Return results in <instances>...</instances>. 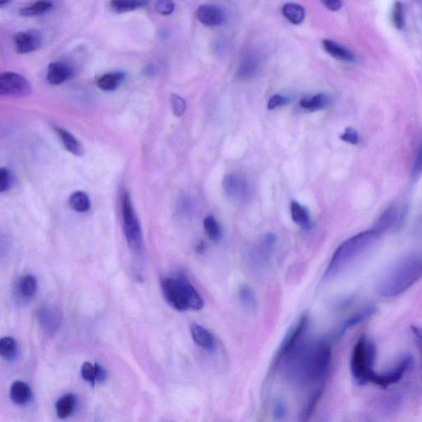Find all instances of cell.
<instances>
[{
	"instance_id": "obj_1",
	"label": "cell",
	"mask_w": 422,
	"mask_h": 422,
	"mask_svg": "<svg viewBox=\"0 0 422 422\" xmlns=\"http://www.w3.org/2000/svg\"><path fill=\"white\" fill-rule=\"evenodd\" d=\"M285 356H289L294 377L301 383L325 382L332 362V350L328 342H299Z\"/></svg>"
},
{
	"instance_id": "obj_2",
	"label": "cell",
	"mask_w": 422,
	"mask_h": 422,
	"mask_svg": "<svg viewBox=\"0 0 422 422\" xmlns=\"http://www.w3.org/2000/svg\"><path fill=\"white\" fill-rule=\"evenodd\" d=\"M422 278V255L402 258L390 267L378 284L381 296L392 298L405 292Z\"/></svg>"
},
{
	"instance_id": "obj_3",
	"label": "cell",
	"mask_w": 422,
	"mask_h": 422,
	"mask_svg": "<svg viewBox=\"0 0 422 422\" xmlns=\"http://www.w3.org/2000/svg\"><path fill=\"white\" fill-rule=\"evenodd\" d=\"M380 236L379 231L373 228L356 234L343 242L331 258L324 274V280L333 278L357 258L361 257L373 246Z\"/></svg>"
},
{
	"instance_id": "obj_4",
	"label": "cell",
	"mask_w": 422,
	"mask_h": 422,
	"mask_svg": "<svg viewBox=\"0 0 422 422\" xmlns=\"http://www.w3.org/2000/svg\"><path fill=\"white\" fill-rule=\"evenodd\" d=\"M161 288L166 302L176 311H199L205 306L201 294L183 275L165 276L161 280Z\"/></svg>"
},
{
	"instance_id": "obj_5",
	"label": "cell",
	"mask_w": 422,
	"mask_h": 422,
	"mask_svg": "<svg viewBox=\"0 0 422 422\" xmlns=\"http://www.w3.org/2000/svg\"><path fill=\"white\" fill-rule=\"evenodd\" d=\"M377 349L370 339L361 337L354 346L351 357V371L354 379L359 385L371 383L376 372L374 370Z\"/></svg>"
},
{
	"instance_id": "obj_6",
	"label": "cell",
	"mask_w": 422,
	"mask_h": 422,
	"mask_svg": "<svg viewBox=\"0 0 422 422\" xmlns=\"http://www.w3.org/2000/svg\"><path fill=\"white\" fill-rule=\"evenodd\" d=\"M121 213L127 243L134 252H140L143 246L142 231L130 194L126 192L122 196Z\"/></svg>"
},
{
	"instance_id": "obj_7",
	"label": "cell",
	"mask_w": 422,
	"mask_h": 422,
	"mask_svg": "<svg viewBox=\"0 0 422 422\" xmlns=\"http://www.w3.org/2000/svg\"><path fill=\"white\" fill-rule=\"evenodd\" d=\"M31 93V84L24 76L15 72H3L0 75L1 96L25 98Z\"/></svg>"
},
{
	"instance_id": "obj_8",
	"label": "cell",
	"mask_w": 422,
	"mask_h": 422,
	"mask_svg": "<svg viewBox=\"0 0 422 422\" xmlns=\"http://www.w3.org/2000/svg\"><path fill=\"white\" fill-rule=\"evenodd\" d=\"M222 186L227 197L234 202H245L250 195L248 181L243 176L234 172H230L225 176Z\"/></svg>"
},
{
	"instance_id": "obj_9",
	"label": "cell",
	"mask_w": 422,
	"mask_h": 422,
	"mask_svg": "<svg viewBox=\"0 0 422 422\" xmlns=\"http://www.w3.org/2000/svg\"><path fill=\"white\" fill-rule=\"evenodd\" d=\"M308 323V317L307 315H303L294 323L292 329L289 330L287 336H285L282 343H281L278 356L276 358V364H278L281 359L287 355V354L293 350V348L301 342L302 336L305 333Z\"/></svg>"
},
{
	"instance_id": "obj_10",
	"label": "cell",
	"mask_w": 422,
	"mask_h": 422,
	"mask_svg": "<svg viewBox=\"0 0 422 422\" xmlns=\"http://www.w3.org/2000/svg\"><path fill=\"white\" fill-rule=\"evenodd\" d=\"M414 364V359L410 355L403 356L393 369L382 374L375 373L371 383L379 387L386 389L391 385L399 382L405 375L408 369Z\"/></svg>"
},
{
	"instance_id": "obj_11",
	"label": "cell",
	"mask_w": 422,
	"mask_h": 422,
	"mask_svg": "<svg viewBox=\"0 0 422 422\" xmlns=\"http://www.w3.org/2000/svg\"><path fill=\"white\" fill-rule=\"evenodd\" d=\"M13 42L17 53H31L42 47L43 35L38 30L22 31L15 35Z\"/></svg>"
},
{
	"instance_id": "obj_12",
	"label": "cell",
	"mask_w": 422,
	"mask_h": 422,
	"mask_svg": "<svg viewBox=\"0 0 422 422\" xmlns=\"http://www.w3.org/2000/svg\"><path fill=\"white\" fill-rule=\"evenodd\" d=\"M38 324L45 333L52 334L60 328L62 315L56 308L43 307L36 312Z\"/></svg>"
},
{
	"instance_id": "obj_13",
	"label": "cell",
	"mask_w": 422,
	"mask_h": 422,
	"mask_svg": "<svg viewBox=\"0 0 422 422\" xmlns=\"http://www.w3.org/2000/svg\"><path fill=\"white\" fill-rule=\"evenodd\" d=\"M197 17L202 24L207 27L220 26L226 20L223 9L212 4H204L199 6L197 10Z\"/></svg>"
},
{
	"instance_id": "obj_14",
	"label": "cell",
	"mask_w": 422,
	"mask_h": 422,
	"mask_svg": "<svg viewBox=\"0 0 422 422\" xmlns=\"http://www.w3.org/2000/svg\"><path fill=\"white\" fill-rule=\"evenodd\" d=\"M190 334H192L193 341L199 347L211 352L216 351L217 342L214 336L204 326L193 324L190 326Z\"/></svg>"
},
{
	"instance_id": "obj_15",
	"label": "cell",
	"mask_w": 422,
	"mask_h": 422,
	"mask_svg": "<svg viewBox=\"0 0 422 422\" xmlns=\"http://www.w3.org/2000/svg\"><path fill=\"white\" fill-rule=\"evenodd\" d=\"M72 75V70L70 66L62 62H53L50 63L47 70V79L50 84L52 85H60L67 80H69Z\"/></svg>"
},
{
	"instance_id": "obj_16",
	"label": "cell",
	"mask_w": 422,
	"mask_h": 422,
	"mask_svg": "<svg viewBox=\"0 0 422 422\" xmlns=\"http://www.w3.org/2000/svg\"><path fill=\"white\" fill-rule=\"evenodd\" d=\"M323 45L325 51L337 60L347 62L356 61L355 54L334 40L325 39L323 40Z\"/></svg>"
},
{
	"instance_id": "obj_17",
	"label": "cell",
	"mask_w": 422,
	"mask_h": 422,
	"mask_svg": "<svg viewBox=\"0 0 422 422\" xmlns=\"http://www.w3.org/2000/svg\"><path fill=\"white\" fill-rule=\"evenodd\" d=\"M10 398L17 405H26L33 399V392L29 384L22 381H15L10 389Z\"/></svg>"
},
{
	"instance_id": "obj_18",
	"label": "cell",
	"mask_w": 422,
	"mask_h": 422,
	"mask_svg": "<svg viewBox=\"0 0 422 422\" xmlns=\"http://www.w3.org/2000/svg\"><path fill=\"white\" fill-rule=\"evenodd\" d=\"M399 220V211L396 206H391L386 209L376 222L374 229L382 234L392 229Z\"/></svg>"
},
{
	"instance_id": "obj_19",
	"label": "cell",
	"mask_w": 422,
	"mask_h": 422,
	"mask_svg": "<svg viewBox=\"0 0 422 422\" xmlns=\"http://www.w3.org/2000/svg\"><path fill=\"white\" fill-rule=\"evenodd\" d=\"M125 79L126 74L124 72L107 73V74L99 77L97 80V85L100 89L105 91V92H112V91H115L120 87Z\"/></svg>"
},
{
	"instance_id": "obj_20",
	"label": "cell",
	"mask_w": 422,
	"mask_h": 422,
	"mask_svg": "<svg viewBox=\"0 0 422 422\" xmlns=\"http://www.w3.org/2000/svg\"><path fill=\"white\" fill-rule=\"evenodd\" d=\"M54 131L60 137L63 146L71 153L76 156H82L84 154V148L79 140H77L69 131L61 128V127H54Z\"/></svg>"
},
{
	"instance_id": "obj_21",
	"label": "cell",
	"mask_w": 422,
	"mask_h": 422,
	"mask_svg": "<svg viewBox=\"0 0 422 422\" xmlns=\"http://www.w3.org/2000/svg\"><path fill=\"white\" fill-rule=\"evenodd\" d=\"M290 214H292L294 223L301 227L302 229H308L311 228L312 222L310 211L306 206L296 201H293L290 204Z\"/></svg>"
},
{
	"instance_id": "obj_22",
	"label": "cell",
	"mask_w": 422,
	"mask_h": 422,
	"mask_svg": "<svg viewBox=\"0 0 422 422\" xmlns=\"http://www.w3.org/2000/svg\"><path fill=\"white\" fill-rule=\"evenodd\" d=\"M259 69V60L253 54H248L240 63L238 75L241 79H250Z\"/></svg>"
},
{
	"instance_id": "obj_23",
	"label": "cell",
	"mask_w": 422,
	"mask_h": 422,
	"mask_svg": "<svg viewBox=\"0 0 422 422\" xmlns=\"http://www.w3.org/2000/svg\"><path fill=\"white\" fill-rule=\"evenodd\" d=\"M77 399L74 394H66L56 402V414L60 419H66L70 416L74 412L76 407Z\"/></svg>"
},
{
	"instance_id": "obj_24",
	"label": "cell",
	"mask_w": 422,
	"mask_h": 422,
	"mask_svg": "<svg viewBox=\"0 0 422 422\" xmlns=\"http://www.w3.org/2000/svg\"><path fill=\"white\" fill-rule=\"evenodd\" d=\"M299 103L306 110L315 112L328 107L331 103V98L329 95L319 93L314 97L303 98Z\"/></svg>"
},
{
	"instance_id": "obj_25",
	"label": "cell",
	"mask_w": 422,
	"mask_h": 422,
	"mask_svg": "<svg viewBox=\"0 0 422 422\" xmlns=\"http://www.w3.org/2000/svg\"><path fill=\"white\" fill-rule=\"evenodd\" d=\"M0 355L8 361H13L18 356V345L15 338H3L0 340Z\"/></svg>"
},
{
	"instance_id": "obj_26",
	"label": "cell",
	"mask_w": 422,
	"mask_h": 422,
	"mask_svg": "<svg viewBox=\"0 0 422 422\" xmlns=\"http://www.w3.org/2000/svg\"><path fill=\"white\" fill-rule=\"evenodd\" d=\"M283 15L294 24H299L306 16L305 9L299 4L288 3L282 8Z\"/></svg>"
},
{
	"instance_id": "obj_27",
	"label": "cell",
	"mask_w": 422,
	"mask_h": 422,
	"mask_svg": "<svg viewBox=\"0 0 422 422\" xmlns=\"http://www.w3.org/2000/svg\"><path fill=\"white\" fill-rule=\"evenodd\" d=\"M324 386L319 387L315 390V393H312V395L308 398L305 407L302 411L301 414V422H308L312 419V414H314L317 403H319L322 395H323Z\"/></svg>"
},
{
	"instance_id": "obj_28",
	"label": "cell",
	"mask_w": 422,
	"mask_h": 422,
	"mask_svg": "<svg viewBox=\"0 0 422 422\" xmlns=\"http://www.w3.org/2000/svg\"><path fill=\"white\" fill-rule=\"evenodd\" d=\"M204 229L207 237L213 242H219L222 239V229L219 222L212 216H208L203 221Z\"/></svg>"
},
{
	"instance_id": "obj_29",
	"label": "cell",
	"mask_w": 422,
	"mask_h": 422,
	"mask_svg": "<svg viewBox=\"0 0 422 422\" xmlns=\"http://www.w3.org/2000/svg\"><path fill=\"white\" fill-rule=\"evenodd\" d=\"M18 289L22 297L31 299L38 292V280L34 276L27 275L20 280Z\"/></svg>"
},
{
	"instance_id": "obj_30",
	"label": "cell",
	"mask_w": 422,
	"mask_h": 422,
	"mask_svg": "<svg viewBox=\"0 0 422 422\" xmlns=\"http://www.w3.org/2000/svg\"><path fill=\"white\" fill-rule=\"evenodd\" d=\"M147 2L137 1V0H129V1H111L109 3V8L112 12L117 13H127L136 10V9L146 6Z\"/></svg>"
},
{
	"instance_id": "obj_31",
	"label": "cell",
	"mask_w": 422,
	"mask_h": 422,
	"mask_svg": "<svg viewBox=\"0 0 422 422\" xmlns=\"http://www.w3.org/2000/svg\"><path fill=\"white\" fill-rule=\"evenodd\" d=\"M52 8V3L49 1H38L22 8L20 11V15L33 17L44 15Z\"/></svg>"
},
{
	"instance_id": "obj_32",
	"label": "cell",
	"mask_w": 422,
	"mask_h": 422,
	"mask_svg": "<svg viewBox=\"0 0 422 422\" xmlns=\"http://www.w3.org/2000/svg\"><path fill=\"white\" fill-rule=\"evenodd\" d=\"M70 205L73 210L79 213L87 212L91 206L88 195L84 192H76L71 195Z\"/></svg>"
},
{
	"instance_id": "obj_33",
	"label": "cell",
	"mask_w": 422,
	"mask_h": 422,
	"mask_svg": "<svg viewBox=\"0 0 422 422\" xmlns=\"http://www.w3.org/2000/svg\"><path fill=\"white\" fill-rule=\"evenodd\" d=\"M239 296L243 308L248 311L253 312L257 308L255 294L248 285H242L239 289Z\"/></svg>"
},
{
	"instance_id": "obj_34",
	"label": "cell",
	"mask_w": 422,
	"mask_h": 422,
	"mask_svg": "<svg viewBox=\"0 0 422 422\" xmlns=\"http://www.w3.org/2000/svg\"><path fill=\"white\" fill-rule=\"evenodd\" d=\"M82 377L85 381H88L91 384L94 385L98 383V364H92L90 362H85L81 368Z\"/></svg>"
},
{
	"instance_id": "obj_35",
	"label": "cell",
	"mask_w": 422,
	"mask_h": 422,
	"mask_svg": "<svg viewBox=\"0 0 422 422\" xmlns=\"http://www.w3.org/2000/svg\"><path fill=\"white\" fill-rule=\"evenodd\" d=\"M392 22L398 30H401L405 27V8L400 2H395L393 6L392 10Z\"/></svg>"
},
{
	"instance_id": "obj_36",
	"label": "cell",
	"mask_w": 422,
	"mask_h": 422,
	"mask_svg": "<svg viewBox=\"0 0 422 422\" xmlns=\"http://www.w3.org/2000/svg\"><path fill=\"white\" fill-rule=\"evenodd\" d=\"M13 184V175L10 170L6 167L0 169V193L7 192Z\"/></svg>"
},
{
	"instance_id": "obj_37",
	"label": "cell",
	"mask_w": 422,
	"mask_h": 422,
	"mask_svg": "<svg viewBox=\"0 0 422 422\" xmlns=\"http://www.w3.org/2000/svg\"><path fill=\"white\" fill-rule=\"evenodd\" d=\"M171 104L172 107V112L176 116H181L184 114L186 108H187V103L183 98L179 96V95L174 94L171 98Z\"/></svg>"
},
{
	"instance_id": "obj_38",
	"label": "cell",
	"mask_w": 422,
	"mask_h": 422,
	"mask_svg": "<svg viewBox=\"0 0 422 422\" xmlns=\"http://www.w3.org/2000/svg\"><path fill=\"white\" fill-rule=\"evenodd\" d=\"M341 140L345 142H347L351 144L356 145L360 144L361 137L357 130L352 128V127H348L344 133L341 135Z\"/></svg>"
},
{
	"instance_id": "obj_39",
	"label": "cell",
	"mask_w": 422,
	"mask_h": 422,
	"mask_svg": "<svg viewBox=\"0 0 422 422\" xmlns=\"http://www.w3.org/2000/svg\"><path fill=\"white\" fill-rule=\"evenodd\" d=\"M175 4L167 0H160L156 3V11L162 15H170L174 11Z\"/></svg>"
},
{
	"instance_id": "obj_40",
	"label": "cell",
	"mask_w": 422,
	"mask_h": 422,
	"mask_svg": "<svg viewBox=\"0 0 422 422\" xmlns=\"http://www.w3.org/2000/svg\"><path fill=\"white\" fill-rule=\"evenodd\" d=\"M287 416V407L285 402L279 399L274 406L273 416L276 421H282Z\"/></svg>"
},
{
	"instance_id": "obj_41",
	"label": "cell",
	"mask_w": 422,
	"mask_h": 422,
	"mask_svg": "<svg viewBox=\"0 0 422 422\" xmlns=\"http://www.w3.org/2000/svg\"><path fill=\"white\" fill-rule=\"evenodd\" d=\"M288 103V98L283 96V95L275 94L274 96H272L270 98L269 105H267V107H269L270 110H273V109L282 107Z\"/></svg>"
},
{
	"instance_id": "obj_42",
	"label": "cell",
	"mask_w": 422,
	"mask_h": 422,
	"mask_svg": "<svg viewBox=\"0 0 422 422\" xmlns=\"http://www.w3.org/2000/svg\"><path fill=\"white\" fill-rule=\"evenodd\" d=\"M422 174V142L420 144L419 151H417L416 156L415 158L414 170H412V175L415 179H419Z\"/></svg>"
},
{
	"instance_id": "obj_43",
	"label": "cell",
	"mask_w": 422,
	"mask_h": 422,
	"mask_svg": "<svg viewBox=\"0 0 422 422\" xmlns=\"http://www.w3.org/2000/svg\"><path fill=\"white\" fill-rule=\"evenodd\" d=\"M412 332L414 333L422 359V329L419 326H412Z\"/></svg>"
},
{
	"instance_id": "obj_44",
	"label": "cell",
	"mask_w": 422,
	"mask_h": 422,
	"mask_svg": "<svg viewBox=\"0 0 422 422\" xmlns=\"http://www.w3.org/2000/svg\"><path fill=\"white\" fill-rule=\"evenodd\" d=\"M324 6L331 11H338L342 8V3L338 0H324Z\"/></svg>"
},
{
	"instance_id": "obj_45",
	"label": "cell",
	"mask_w": 422,
	"mask_h": 422,
	"mask_svg": "<svg viewBox=\"0 0 422 422\" xmlns=\"http://www.w3.org/2000/svg\"><path fill=\"white\" fill-rule=\"evenodd\" d=\"M107 379V371L102 366L98 365V383H103Z\"/></svg>"
},
{
	"instance_id": "obj_46",
	"label": "cell",
	"mask_w": 422,
	"mask_h": 422,
	"mask_svg": "<svg viewBox=\"0 0 422 422\" xmlns=\"http://www.w3.org/2000/svg\"><path fill=\"white\" fill-rule=\"evenodd\" d=\"M8 3H9V1L0 3V6L3 8L4 6H8Z\"/></svg>"
}]
</instances>
